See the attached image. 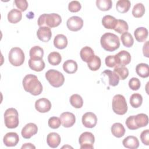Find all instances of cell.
I'll use <instances>...</instances> for the list:
<instances>
[{"instance_id":"cell-47","label":"cell","mask_w":149,"mask_h":149,"mask_svg":"<svg viewBox=\"0 0 149 149\" xmlns=\"http://www.w3.org/2000/svg\"><path fill=\"white\" fill-rule=\"evenodd\" d=\"M140 139L141 142L146 146L149 145V130H143L140 134Z\"/></svg>"},{"instance_id":"cell-48","label":"cell","mask_w":149,"mask_h":149,"mask_svg":"<svg viewBox=\"0 0 149 149\" xmlns=\"http://www.w3.org/2000/svg\"><path fill=\"white\" fill-rule=\"evenodd\" d=\"M148 42L149 41H146V43L144 44L143 45V54L145 56H146L147 58H148Z\"/></svg>"},{"instance_id":"cell-24","label":"cell","mask_w":149,"mask_h":149,"mask_svg":"<svg viewBox=\"0 0 149 149\" xmlns=\"http://www.w3.org/2000/svg\"><path fill=\"white\" fill-rule=\"evenodd\" d=\"M29 55L31 59H42V57L44 55V50L41 47L39 46H34L30 49Z\"/></svg>"},{"instance_id":"cell-45","label":"cell","mask_w":149,"mask_h":149,"mask_svg":"<svg viewBox=\"0 0 149 149\" xmlns=\"http://www.w3.org/2000/svg\"><path fill=\"white\" fill-rule=\"evenodd\" d=\"M16 7L20 10V11L24 12L28 8V2L26 0H15L14 1Z\"/></svg>"},{"instance_id":"cell-8","label":"cell","mask_w":149,"mask_h":149,"mask_svg":"<svg viewBox=\"0 0 149 149\" xmlns=\"http://www.w3.org/2000/svg\"><path fill=\"white\" fill-rule=\"evenodd\" d=\"M79 141L81 149H93L95 137L92 133L85 132L80 136Z\"/></svg>"},{"instance_id":"cell-33","label":"cell","mask_w":149,"mask_h":149,"mask_svg":"<svg viewBox=\"0 0 149 149\" xmlns=\"http://www.w3.org/2000/svg\"><path fill=\"white\" fill-rule=\"evenodd\" d=\"M143 102V97L139 93H134L130 97V104L133 108L140 107Z\"/></svg>"},{"instance_id":"cell-22","label":"cell","mask_w":149,"mask_h":149,"mask_svg":"<svg viewBox=\"0 0 149 149\" xmlns=\"http://www.w3.org/2000/svg\"><path fill=\"white\" fill-rule=\"evenodd\" d=\"M54 46L59 49L65 48L68 45V39L63 34L56 35L54 40Z\"/></svg>"},{"instance_id":"cell-7","label":"cell","mask_w":149,"mask_h":149,"mask_svg":"<svg viewBox=\"0 0 149 149\" xmlns=\"http://www.w3.org/2000/svg\"><path fill=\"white\" fill-rule=\"evenodd\" d=\"M8 59L12 65L14 66H19L23 63L25 56L21 48L19 47H13L9 52Z\"/></svg>"},{"instance_id":"cell-19","label":"cell","mask_w":149,"mask_h":149,"mask_svg":"<svg viewBox=\"0 0 149 149\" xmlns=\"http://www.w3.org/2000/svg\"><path fill=\"white\" fill-rule=\"evenodd\" d=\"M94 55L93 49L88 46L84 47L80 51V56L81 59L87 63L89 62L93 58Z\"/></svg>"},{"instance_id":"cell-23","label":"cell","mask_w":149,"mask_h":149,"mask_svg":"<svg viewBox=\"0 0 149 149\" xmlns=\"http://www.w3.org/2000/svg\"><path fill=\"white\" fill-rule=\"evenodd\" d=\"M22 17V12L19 9H13L8 14V20L11 23L15 24L18 23L21 20Z\"/></svg>"},{"instance_id":"cell-4","label":"cell","mask_w":149,"mask_h":149,"mask_svg":"<svg viewBox=\"0 0 149 149\" xmlns=\"http://www.w3.org/2000/svg\"><path fill=\"white\" fill-rule=\"evenodd\" d=\"M4 122L6 127L14 129L18 126L19 123L17 111L13 108L7 109L4 113Z\"/></svg>"},{"instance_id":"cell-42","label":"cell","mask_w":149,"mask_h":149,"mask_svg":"<svg viewBox=\"0 0 149 149\" xmlns=\"http://www.w3.org/2000/svg\"><path fill=\"white\" fill-rule=\"evenodd\" d=\"M128 84L130 89L134 91H136L140 88L141 86V83L139 79L136 77H132L129 81Z\"/></svg>"},{"instance_id":"cell-32","label":"cell","mask_w":149,"mask_h":149,"mask_svg":"<svg viewBox=\"0 0 149 149\" xmlns=\"http://www.w3.org/2000/svg\"><path fill=\"white\" fill-rule=\"evenodd\" d=\"M121 41L123 45L127 48L132 47L134 44V39L132 34L129 32L123 33L120 37Z\"/></svg>"},{"instance_id":"cell-29","label":"cell","mask_w":149,"mask_h":149,"mask_svg":"<svg viewBox=\"0 0 149 149\" xmlns=\"http://www.w3.org/2000/svg\"><path fill=\"white\" fill-rule=\"evenodd\" d=\"M136 73L142 78L148 77L149 76V68L147 63H141L136 67Z\"/></svg>"},{"instance_id":"cell-18","label":"cell","mask_w":149,"mask_h":149,"mask_svg":"<svg viewBox=\"0 0 149 149\" xmlns=\"http://www.w3.org/2000/svg\"><path fill=\"white\" fill-rule=\"evenodd\" d=\"M122 144L125 147L130 149H136L139 146L138 139L133 136H129L125 138L123 140Z\"/></svg>"},{"instance_id":"cell-38","label":"cell","mask_w":149,"mask_h":149,"mask_svg":"<svg viewBox=\"0 0 149 149\" xmlns=\"http://www.w3.org/2000/svg\"><path fill=\"white\" fill-rule=\"evenodd\" d=\"M96 6L102 11L109 10L112 6V2L111 0H97Z\"/></svg>"},{"instance_id":"cell-21","label":"cell","mask_w":149,"mask_h":149,"mask_svg":"<svg viewBox=\"0 0 149 149\" xmlns=\"http://www.w3.org/2000/svg\"><path fill=\"white\" fill-rule=\"evenodd\" d=\"M118 20L111 15H107L104 16L102 19V24L105 29H114Z\"/></svg>"},{"instance_id":"cell-9","label":"cell","mask_w":149,"mask_h":149,"mask_svg":"<svg viewBox=\"0 0 149 149\" xmlns=\"http://www.w3.org/2000/svg\"><path fill=\"white\" fill-rule=\"evenodd\" d=\"M66 26L69 30L72 31H77L83 27V20L80 17L73 16L68 19Z\"/></svg>"},{"instance_id":"cell-13","label":"cell","mask_w":149,"mask_h":149,"mask_svg":"<svg viewBox=\"0 0 149 149\" xmlns=\"http://www.w3.org/2000/svg\"><path fill=\"white\" fill-rule=\"evenodd\" d=\"M35 108L39 112L45 113L51 109V103L49 100L45 98H42L36 101Z\"/></svg>"},{"instance_id":"cell-30","label":"cell","mask_w":149,"mask_h":149,"mask_svg":"<svg viewBox=\"0 0 149 149\" xmlns=\"http://www.w3.org/2000/svg\"><path fill=\"white\" fill-rule=\"evenodd\" d=\"M105 74L108 77L109 79V85L111 86H116L118 84L119 81V77L114 72L110 70H105L102 74Z\"/></svg>"},{"instance_id":"cell-37","label":"cell","mask_w":149,"mask_h":149,"mask_svg":"<svg viewBox=\"0 0 149 149\" xmlns=\"http://www.w3.org/2000/svg\"><path fill=\"white\" fill-rule=\"evenodd\" d=\"M132 13L134 17L139 18L142 17L145 13V7L144 5L141 3H136L134 6Z\"/></svg>"},{"instance_id":"cell-40","label":"cell","mask_w":149,"mask_h":149,"mask_svg":"<svg viewBox=\"0 0 149 149\" xmlns=\"http://www.w3.org/2000/svg\"><path fill=\"white\" fill-rule=\"evenodd\" d=\"M101 61L99 56L94 55L93 58L87 63V66L88 68L92 71H96L98 70L101 66Z\"/></svg>"},{"instance_id":"cell-11","label":"cell","mask_w":149,"mask_h":149,"mask_svg":"<svg viewBox=\"0 0 149 149\" xmlns=\"http://www.w3.org/2000/svg\"><path fill=\"white\" fill-rule=\"evenodd\" d=\"M37 126L33 123H29L23 127L22 130L21 134L23 138L29 139L36 134H37Z\"/></svg>"},{"instance_id":"cell-28","label":"cell","mask_w":149,"mask_h":149,"mask_svg":"<svg viewBox=\"0 0 149 149\" xmlns=\"http://www.w3.org/2000/svg\"><path fill=\"white\" fill-rule=\"evenodd\" d=\"M29 66L30 68L36 72H41L45 68V63L42 59L29 60Z\"/></svg>"},{"instance_id":"cell-31","label":"cell","mask_w":149,"mask_h":149,"mask_svg":"<svg viewBox=\"0 0 149 149\" xmlns=\"http://www.w3.org/2000/svg\"><path fill=\"white\" fill-rule=\"evenodd\" d=\"M131 3L129 0H119L116 4V8L118 12L125 13L129 11Z\"/></svg>"},{"instance_id":"cell-20","label":"cell","mask_w":149,"mask_h":149,"mask_svg":"<svg viewBox=\"0 0 149 149\" xmlns=\"http://www.w3.org/2000/svg\"><path fill=\"white\" fill-rule=\"evenodd\" d=\"M148 34V30L144 27H139L134 31V36L136 40L140 42L145 41L147 38Z\"/></svg>"},{"instance_id":"cell-1","label":"cell","mask_w":149,"mask_h":149,"mask_svg":"<svg viewBox=\"0 0 149 149\" xmlns=\"http://www.w3.org/2000/svg\"><path fill=\"white\" fill-rule=\"evenodd\" d=\"M22 83L24 90L31 95H38L42 91V84L34 74H29L25 76Z\"/></svg>"},{"instance_id":"cell-26","label":"cell","mask_w":149,"mask_h":149,"mask_svg":"<svg viewBox=\"0 0 149 149\" xmlns=\"http://www.w3.org/2000/svg\"><path fill=\"white\" fill-rule=\"evenodd\" d=\"M112 134L117 138L122 137L125 133V129L120 123H115L111 126Z\"/></svg>"},{"instance_id":"cell-36","label":"cell","mask_w":149,"mask_h":149,"mask_svg":"<svg viewBox=\"0 0 149 149\" xmlns=\"http://www.w3.org/2000/svg\"><path fill=\"white\" fill-rule=\"evenodd\" d=\"M69 101L70 104L75 108H80L83 105V100L82 97L77 94L71 95Z\"/></svg>"},{"instance_id":"cell-2","label":"cell","mask_w":149,"mask_h":149,"mask_svg":"<svg viewBox=\"0 0 149 149\" xmlns=\"http://www.w3.org/2000/svg\"><path fill=\"white\" fill-rule=\"evenodd\" d=\"M102 47L107 51L113 52L119 48L120 46L119 38L116 34L112 33H105L100 39Z\"/></svg>"},{"instance_id":"cell-44","label":"cell","mask_w":149,"mask_h":149,"mask_svg":"<svg viewBox=\"0 0 149 149\" xmlns=\"http://www.w3.org/2000/svg\"><path fill=\"white\" fill-rule=\"evenodd\" d=\"M105 62L106 65L109 68H113L118 66L115 55H109L105 58Z\"/></svg>"},{"instance_id":"cell-27","label":"cell","mask_w":149,"mask_h":149,"mask_svg":"<svg viewBox=\"0 0 149 149\" xmlns=\"http://www.w3.org/2000/svg\"><path fill=\"white\" fill-rule=\"evenodd\" d=\"M134 122L138 128L145 127L148 123V118L146 114L139 113L134 116Z\"/></svg>"},{"instance_id":"cell-16","label":"cell","mask_w":149,"mask_h":149,"mask_svg":"<svg viewBox=\"0 0 149 149\" xmlns=\"http://www.w3.org/2000/svg\"><path fill=\"white\" fill-rule=\"evenodd\" d=\"M37 36L40 41L48 42L50 40L52 36L51 29L47 26L40 27L37 31Z\"/></svg>"},{"instance_id":"cell-43","label":"cell","mask_w":149,"mask_h":149,"mask_svg":"<svg viewBox=\"0 0 149 149\" xmlns=\"http://www.w3.org/2000/svg\"><path fill=\"white\" fill-rule=\"evenodd\" d=\"M81 8L80 3L77 1H72L68 5V9L71 12H77Z\"/></svg>"},{"instance_id":"cell-12","label":"cell","mask_w":149,"mask_h":149,"mask_svg":"<svg viewBox=\"0 0 149 149\" xmlns=\"http://www.w3.org/2000/svg\"><path fill=\"white\" fill-rule=\"evenodd\" d=\"M60 119L61 124L65 127H72L76 122V117L73 113L65 112L61 114Z\"/></svg>"},{"instance_id":"cell-41","label":"cell","mask_w":149,"mask_h":149,"mask_svg":"<svg viewBox=\"0 0 149 149\" xmlns=\"http://www.w3.org/2000/svg\"><path fill=\"white\" fill-rule=\"evenodd\" d=\"M48 124L49 127L55 129L59 127L61 124V121L60 118L56 116H52L48 119Z\"/></svg>"},{"instance_id":"cell-17","label":"cell","mask_w":149,"mask_h":149,"mask_svg":"<svg viewBox=\"0 0 149 149\" xmlns=\"http://www.w3.org/2000/svg\"><path fill=\"white\" fill-rule=\"evenodd\" d=\"M61 139L59 134L55 132H51L47 135V143L48 145L53 148H56L61 143Z\"/></svg>"},{"instance_id":"cell-46","label":"cell","mask_w":149,"mask_h":149,"mask_svg":"<svg viewBox=\"0 0 149 149\" xmlns=\"http://www.w3.org/2000/svg\"><path fill=\"white\" fill-rule=\"evenodd\" d=\"M134 115L129 116L125 122L126 125L127 126L128 129H129L130 130H136V129H139L134 122Z\"/></svg>"},{"instance_id":"cell-14","label":"cell","mask_w":149,"mask_h":149,"mask_svg":"<svg viewBox=\"0 0 149 149\" xmlns=\"http://www.w3.org/2000/svg\"><path fill=\"white\" fill-rule=\"evenodd\" d=\"M115 55L118 66H125L126 65L130 63L131 61V55L130 53L125 50L120 51Z\"/></svg>"},{"instance_id":"cell-49","label":"cell","mask_w":149,"mask_h":149,"mask_svg":"<svg viewBox=\"0 0 149 149\" xmlns=\"http://www.w3.org/2000/svg\"><path fill=\"white\" fill-rule=\"evenodd\" d=\"M21 148H36V147L31 143H25L22 146Z\"/></svg>"},{"instance_id":"cell-39","label":"cell","mask_w":149,"mask_h":149,"mask_svg":"<svg viewBox=\"0 0 149 149\" xmlns=\"http://www.w3.org/2000/svg\"><path fill=\"white\" fill-rule=\"evenodd\" d=\"M129 26L127 22L122 19H118L117 21V24L113 30L119 34H123L127 32Z\"/></svg>"},{"instance_id":"cell-15","label":"cell","mask_w":149,"mask_h":149,"mask_svg":"<svg viewBox=\"0 0 149 149\" xmlns=\"http://www.w3.org/2000/svg\"><path fill=\"white\" fill-rule=\"evenodd\" d=\"M19 141V135L15 132L7 133L3 139V142L7 147H14L17 144Z\"/></svg>"},{"instance_id":"cell-5","label":"cell","mask_w":149,"mask_h":149,"mask_svg":"<svg viewBox=\"0 0 149 149\" xmlns=\"http://www.w3.org/2000/svg\"><path fill=\"white\" fill-rule=\"evenodd\" d=\"M112 107L113 112L120 115H123L127 111V105L125 97L121 94L115 95L112 102Z\"/></svg>"},{"instance_id":"cell-6","label":"cell","mask_w":149,"mask_h":149,"mask_svg":"<svg viewBox=\"0 0 149 149\" xmlns=\"http://www.w3.org/2000/svg\"><path fill=\"white\" fill-rule=\"evenodd\" d=\"M45 78L54 87H59L63 85L65 77L63 74L55 69H49L45 73Z\"/></svg>"},{"instance_id":"cell-10","label":"cell","mask_w":149,"mask_h":149,"mask_svg":"<svg viewBox=\"0 0 149 149\" xmlns=\"http://www.w3.org/2000/svg\"><path fill=\"white\" fill-rule=\"evenodd\" d=\"M82 123L86 127L93 128L95 127L97 122V118L96 115L91 112L85 113L81 119Z\"/></svg>"},{"instance_id":"cell-34","label":"cell","mask_w":149,"mask_h":149,"mask_svg":"<svg viewBox=\"0 0 149 149\" xmlns=\"http://www.w3.org/2000/svg\"><path fill=\"white\" fill-rule=\"evenodd\" d=\"M113 72L118 76L120 80H125L129 76V70L125 66H118L115 67Z\"/></svg>"},{"instance_id":"cell-3","label":"cell","mask_w":149,"mask_h":149,"mask_svg":"<svg viewBox=\"0 0 149 149\" xmlns=\"http://www.w3.org/2000/svg\"><path fill=\"white\" fill-rule=\"evenodd\" d=\"M62 22L61 16L57 13H44L40 16L37 23L39 27L47 26L49 28L56 27Z\"/></svg>"},{"instance_id":"cell-35","label":"cell","mask_w":149,"mask_h":149,"mask_svg":"<svg viewBox=\"0 0 149 149\" xmlns=\"http://www.w3.org/2000/svg\"><path fill=\"white\" fill-rule=\"evenodd\" d=\"M48 61L51 65L56 66L61 63L62 56L59 52H52L48 56Z\"/></svg>"},{"instance_id":"cell-25","label":"cell","mask_w":149,"mask_h":149,"mask_svg":"<svg viewBox=\"0 0 149 149\" xmlns=\"http://www.w3.org/2000/svg\"><path fill=\"white\" fill-rule=\"evenodd\" d=\"M63 69L68 74L74 73L77 70V64L73 60H67L63 64Z\"/></svg>"}]
</instances>
